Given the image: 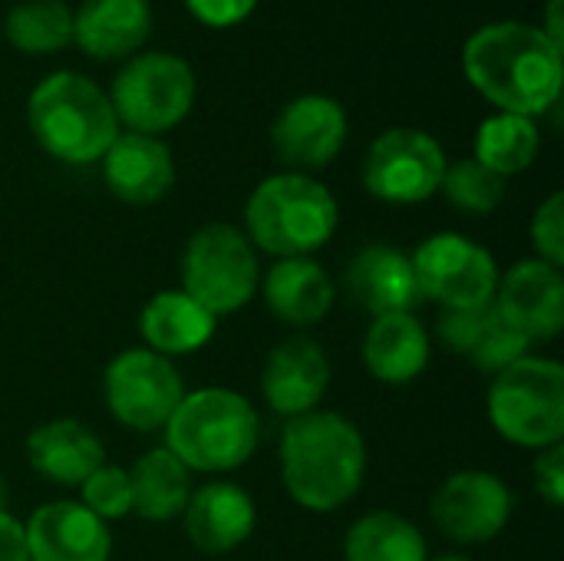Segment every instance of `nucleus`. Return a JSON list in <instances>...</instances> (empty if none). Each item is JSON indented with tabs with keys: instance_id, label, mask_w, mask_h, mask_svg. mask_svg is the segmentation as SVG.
<instances>
[{
	"instance_id": "obj_1",
	"label": "nucleus",
	"mask_w": 564,
	"mask_h": 561,
	"mask_svg": "<svg viewBox=\"0 0 564 561\" xmlns=\"http://www.w3.org/2000/svg\"><path fill=\"white\" fill-rule=\"evenodd\" d=\"M463 69L499 112L535 119L562 96V46L532 23L502 20L476 30L463 46Z\"/></svg>"
},
{
	"instance_id": "obj_2",
	"label": "nucleus",
	"mask_w": 564,
	"mask_h": 561,
	"mask_svg": "<svg viewBox=\"0 0 564 561\" xmlns=\"http://www.w3.org/2000/svg\"><path fill=\"white\" fill-rule=\"evenodd\" d=\"M364 473L367 446L347 417L311 410L284 427L281 476L291 499L307 513H334L347 506L360 493Z\"/></svg>"
},
{
	"instance_id": "obj_3",
	"label": "nucleus",
	"mask_w": 564,
	"mask_h": 561,
	"mask_svg": "<svg viewBox=\"0 0 564 561\" xmlns=\"http://www.w3.org/2000/svg\"><path fill=\"white\" fill-rule=\"evenodd\" d=\"M26 126L33 139L59 162H99L119 136L109 96L86 76L59 69L40 79L26 99Z\"/></svg>"
},
{
	"instance_id": "obj_4",
	"label": "nucleus",
	"mask_w": 564,
	"mask_h": 561,
	"mask_svg": "<svg viewBox=\"0 0 564 561\" xmlns=\"http://www.w3.org/2000/svg\"><path fill=\"white\" fill-rule=\"evenodd\" d=\"M261 443L254 407L225 387L185 393L165 423V450L192 473H228L245 466Z\"/></svg>"
},
{
	"instance_id": "obj_5",
	"label": "nucleus",
	"mask_w": 564,
	"mask_h": 561,
	"mask_svg": "<svg viewBox=\"0 0 564 561\" xmlns=\"http://www.w3.org/2000/svg\"><path fill=\"white\" fill-rule=\"evenodd\" d=\"M248 238L278 258H307L321 251L337 228V198L304 172L264 179L245 205Z\"/></svg>"
},
{
	"instance_id": "obj_6",
	"label": "nucleus",
	"mask_w": 564,
	"mask_h": 561,
	"mask_svg": "<svg viewBox=\"0 0 564 561\" xmlns=\"http://www.w3.org/2000/svg\"><path fill=\"white\" fill-rule=\"evenodd\" d=\"M489 420L516 446L549 450L564 436V367L549 357H522L496 374Z\"/></svg>"
},
{
	"instance_id": "obj_7",
	"label": "nucleus",
	"mask_w": 564,
	"mask_h": 561,
	"mask_svg": "<svg viewBox=\"0 0 564 561\" xmlns=\"http://www.w3.org/2000/svg\"><path fill=\"white\" fill-rule=\"evenodd\" d=\"M182 291L212 317L241 311L258 291V255L248 235L225 222L198 228L182 255Z\"/></svg>"
},
{
	"instance_id": "obj_8",
	"label": "nucleus",
	"mask_w": 564,
	"mask_h": 561,
	"mask_svg": "<svg viewBox=\"0 0 564 561\" xmlns=\"http://www.w3.org/2000/svg\"><path fill=\"white\" fill-rule=\"evenodd\" d=\"M112 112L129 132L159 136L175 129L195 103V73L175 53H142L132 56L109 93Z\"/></svg>"
},
{
	"instance_id": "obj_9",
	"label": "nucleus",
	"mask_w": 564,
	"mask_h": 561,
	"mask_svg": "<svg viewBox=\"0 0 564 561\" xmlns=\"http://www.w3.org/2000/svg\"><path fill=\"white\" fill-rule=\"evenodd\" d=\"M446 165V152L430 132L397 126L377 136L367 149L364 185L380 202L420 205L440 192Z\"/></svg>"
},
{
	"instance_id": "obj_10",
	"label": "nucleus",
	"mask_w": 564,
	"mask_h": 561,
	"mask_svg": "<svg viewBox=\"0 0 564 561\" xmlns=\"http://www.w3.org/2000/svg\"><path fill=\"white\" fill-rule=\"evenodd\" d=\"M413 271L423 298L446 308H489L499 288L496 258L466 235L443 231L426 238L413 255Z\"/></svg>"
},
{
	"instance_id": "obj_11",
	"label": "nucleus",
	"mask_w": 564,
	"mask_h": 561,
	"mask_svg": "<svg viewBox=\"0 0 564 561\" xmlns=\"http://www.w3.org/2000/svg\"><path fill=\"white\" fill-rule=\"evenodd\" d=\"M102 397L109 413L122 427L152 433L172 420L175 407L185 397V387L169 357L149 347H132L106 367Z\"/></svg>"
},
{
	"instance_id": "obj_12",
	"label": "nucleus",
	"mask_w": 564,
	"mask_h": 561,
	"mask_svg": "<svg viewBox=\"0 0 564 561\" xmlns=\"http://www.w3.org/2000/svg\"><path fill=\"white\" fill-rule=\"evenodd\" d=\"M430 516L446 539L463 546H482L506 529L512 516V493L492 473L463 470L453 473L433 493Z\"/></svg>"
},
{
	"instance_id": "obj_13",
	"label": "nucleus",
	"mask_w": 564,
	"mask_h": 561,
	"mask_svg": "<svg viewBox=\"0 0 564 561\" xmlns=\"http://www.w3.org/2000/svg\"><path fill=\"white\" fill-rule=\"evenodd\" d=\"M347 142V112L337 99L307 93L291 99L271 126L274 155L291 169H324Z\"/></svg>"
},
{
	"instance_id": "obj_14",
	"label": "nucleus",
	"mask_w": 564,
	"mask_h": 561,
	"mask_svg": "<svg viewBox=\"0 0 564 561\" xmlns=\"http://www.w3.org/2000/svg\"><path fill=\"white\" fill-rule=\"evenodd\" d=\"M492 308L529 341L558 337L564 327L562 268H552L542 258L519 261L506 278H499Z\"/></svg>"
},
{
	"instance_id": "obj_15",
	"label": "nucleus",
	"mask_w": 564,
	"mask_h": 561,
	"mask_svg": "<svg viewBox=\"0 0 564 561\" xmlns=\"http://www.w3.org/2000/svg\"><path fill=\"white\" fill-rule=\"evenodd\" d=\"M30 561H109L112 536L83 503H46L26 526Z\"/></svg>"
},
{
	"instance_id": "obj_16",
	"label": "nucleus",
	"mask_w": 564,
	"mask_h": 561,
	"mask_svg": "<svg viewBox=\"0 0 564 561\" xmlns=\"http://www.w3.org/2000/svg\"><path fill=\"white\" fill-rule=\"evenodd\" d=\"M330 384L327 354L311 337H291L268 354L261 374V393L268 407L288 420L311 413Z\"/></svg>"
},
{
	"instance_id": "obj_17",
	"label": "nucleus",
	"mask_w": 564,
	"mask_h": 561,
	"mask_svg": "<svg viewBox=\"0 0 564 561\" xmlns=\"http://www.w3.org/2000/svg\"><path fill=\"white\" fill-rule=\"evenodd\" d=\"M344 288H347L350 301H357L373 317L413 314L416 304L423 301L410 255H403V251H397L390 245L364 248L347 265Z\"/></svg>"
},
{
	"instance_id": "obj_18",
	"label": "nucleus",
	"mask_w": 564,
	"mask_h": 561,
	"mask_svg": "<svg viewBox=\"0 0 564 561\" xmlns=\"http://www.w3.org/2000/svg\"><path fill=\"white\" fill-rule=\"evenodd\" d=\"M99 162H102L106 188L129 205H152L175 182L172 152L155 136L119 132Z\"/></svg>"
},
{
	"instance_id": "obj_19",
	"label": "nucleus",
	"mask_w": 564,
	"mask_h": 561,
	"mask_svg": "<svg viewBox=\"0 0 564 561\" xmlns=\"http://www.w3.org/2000/svg\"><path fill=\"white\" fill-rule=\"evenodd\" d=\"M185 536L205 555H225L254 532V499L235 483H205L185 506Z\"/></svg>"
},
{
	"instance_id": "obj_20",
	"label": "nucleus",
	"mask_w": 564,
	"mask_h": 561,
	"mask_svg": "<svg viewBox=\"0 0 564 561\" xmlns=\"http://www.w3.org/2000/svg\"><path fill=\"white\" fill-rule=\"evenodd\" d=\"M152 33L149 0H83L73 13V43L93 60H122Z\"/></svg>"
},
{
	"instance_id": "obj_21",
	"label": "nucleus",
	"mask_w": 564,
	"mask_h": 561,
	"mask_svg": "<svg viewBox=\"0 0 564 561\" xmlns=\"http://www.w3.org/2000/svg\"><path fill=\"white\" fill-rule=\"evenodd\" d=\"M26 460L56 486H83L106 463V450L83 423L50 420L26 436Z\"/></svg>"
},
{
	"instance_id": "obj_22",
	"label": "nucleus",
	"mask_w": 564,
	"mask_h": 561,
	"mask_svg": "<svg viewBox=\"0 0 564 561\" xmlns=\"http://www.w3.org/2000/svg\"><path fill=\"white\" fill-rule=\"evenodd\" d=\"M264 304L284 324L311 327L330 314L334 281L314 258H281L264 274Z\"/></svg>"
},
{
	"instance_id": "obj_23",
	"label": "nucleus",
	"mask_w": 564,
	"mask_h": 561,
	"mask_svg": "<svg viewBox=\"0 0 564 561\" xmlns=\"http://www.w3.org/2000/svg\"><path fill=\"white\" fill-rule=\"evenodd\" d=\"M364 364L380 384H410L430 364V334L416 314L373 317L364 337Z\"/></svg>"
},
{
	"instance_id": "obj_24",
	"label": "nucleus",
	"mask_w": 564,
	"mask_h": 561,
	"mask_svg": "<svg viewBox=\"0 0 564 561\" xmlns=\"http://www.w3.org/2000/svg\"><path fill=\"white\" fill-rule=\"evenodd\" d=\"M139 331L149 350L178 357L205 347L215 334V317L185 291H159L139 314Z\"/></svg>"
},
{
	"instance_id": "obj_25",
	"label": "nucleus",
	"mask_w": 564,
	"mask_h": 561,
	"mask_svg": "<svg viewBox=\"0 0 564 561\" xmlns=\"http://www.w3.org/2000/svg\"><path fill=\"white\" fill-rule=\"evenodd\" d=\"M132 513L145 522H165L185 513L192 499V479L178 456L169 450H149L129 470Z\"/></svg>"
},
{
	"instance_id": "obj_26",
	"label": "nucleus",
	"mask_w": 564,
	"mask_h": 561,
	"mask_svg": "<svg viewBox=\"0 0 564 561\" xmlns=\"http://www.w3.org/2000/svg\"><path fill=\"white\" fill-rule=\"evenodd\" d=\"M344 561H426V539L397 513H370L350 526Z\"/></svg>"
},
{
	"instance_id": "obj_27",
	"label": "nucleus",
	"mask_w": 564,
	"mask_h": 561,
	"mask_svg": "<svg viewBox=\"0 0 564 561\" xmlns=\"http://www.w3.org/2000/svg\"><path fill=\"white\" fill-rule=\"evenodd\" d=\"M539 126L529 116L496 112L476 129V162L496 175H519L539 155Z\"/></svg>"
},
{
	"instance_id": "obj_28",
	"label": "nucleus",
	"mask_w": 564,
	"mask_h": 561,
	"mask_svg": "<svg viewBox=\"0 0 564 561\" xmlns=\"http://www.w3.org/2000/svg\"><path fill=\"white\" fill-rule=\"evenodd\" d=\"M3 33L20 53H56L73 43V10L63 0H26L7 13Z\"/></svg>"
},
{
	"instance_id": "obj_29",
	"label": "nucleus",
	"mask_w": 564,
	"mask_h": 561,
	"mask_svg": "<svg viewBox=\"0 0 564 561\" xmlns=\"http://www.w3.org/2000/svg\"><path fill=\"white\" fill-rule=\"evenodd\" d=\"M440 192L469 215H489L502 205L506 198V179L489 172L486 165H479L476 159H459L453 165H446L443 172V185Z\"/></svg>"
},
{
	"instance_id": "obj_30",
	"label": "nucleus",
	"mask_w": 564,
	"mask_h": 561,
	"mask_svg": "<svg viewBox=\"0 0 564 561\" xmlns=\"http://www.w3.org/2000/svg\"><path fill=\"white\" fill-rule=\"evenodd\" d=\"M529 344H532V341H529L525 334H519L509 321H502L499 311L492 308V314H489V321H486V331H482V337L476 341L469 360H473L479 370H486V374H502L506 367H512V364H519L522 357H529Z\"/></svg>"
},
{
	"instance_id": "obj_31",
	"label": "nucleus",
	"mask_w": 564,
	"mask_h": 561,
	"mask_svg": "<svg viewBox=\"0 0 564 561\" xmlns=\"http://www.w3.org/2000/svg\"><path fill=\"white\" fill-rule=\"evenodd\" d=\"M79 489H83V506H86L96 519H102V522L122 519V516L132 513L129 473L119 470V466H106V463H102Z\"/></svg>"
},
{
	"instance_id": "obj_32",
	"label": "nucleus",
	"mask_w": 564,
	"mask_h": 561,
	"mask_svg": "<svg viewBox=\"0 0 564 561\" xmlns=\"http://www.w3.org/2000/svg\"><path fill=\"white\" fill-rule=\"evenodd\" d=\"M489 314H492V304H489V308H446V311L440 314L436 334H440V341H443L449 350L469 357L473 347H476V341H479L482 331H486Z\"/></svg>"
},
{
	"instance_id": "obj_33",
	"label": "nucleus",
	"mask_w": 564,
	"mask_h": 561,
	"mask_svg": "<svg viewBox=\"0 0 564 561\" xmlns=\"http://www.w3.org/2000/svg\"><path fill=\"white\" fill-rule=\"evenodd\" d=\"M532 245L552 268L564 265V195L552 192L532 218Z\"/></svg>"
},
{
	"instance_id": "obj_34",
	"label": "nucleus",
	"mask_w": 564,
	"mask_h": 561,
	"mask_svg": "<svg viewBox=\"0 0 564 561\" xmlns=\"http://www.w3.org/2000/svg\"><path fill=\"white\" fill-rule=\"evenodd\" d=\"M182 3L188 7V13L195 20H202L205 26H215V30L245 23L258 7V0H182Z\"/></svg>"
},
{
	"instance_id": "obj_35",
	"label": "nucleus",
	"mask_w": 564,
	"mask_h": 561,
	"mask_svg": "<svg viewBox=\"0 0 564 561\" xmlns=\"http://www.w3.org/2000/svg\"><path fill=\"white\" fill-rule=\"evenodd\" d=\"M535 489H539V496L552 506V509H558L564 503V446L562 443H555V446H549L539 460H535Z\"/></svg>"
},
{
	"instance_id": "obj_36",
	"label": "nucleus",
	"mask_w": 564,
	"mask_h": 561,
	"mask_svg": "<svg viewBox=\"0 0 564 561\" xmlns=\"http://www.w3.org/2000/svg\"><path fill=\"white\" fill-rule=\"evenodd\" d=\"M0 561H30V552H26V532L23 526L0 513Z\"/></svg>"
},
{
	"instance_id": "obj_37",
	"label": "nucleus",
	"mask_w": 564,
	"mask_h": 561,
	"mask_svg": "<svg viewBox=\"0 0 564 561\" xmlns=\"http://www.w3.org/2000/svg\"><path fill=\"white\" fill-rule=\"evenodd\" d=\"M542 33H545L555 46H562V0H552V3H549V23L542 26Z\"/></svg>"
},
{
	"instance_id": "obj_38",
	"label": "nucleus",
	"mask_w": 564,
	"mask_h": 561,
	"mask_svg": "<svg viewBox=\"0 0 564 561\" xmlns=\"http://www.w3.org/2000/svg\"><path fill=\"white\" fill-rule=\"evenodd\" d=\"M426 561H469V559H463V555H440V559H426Z\"/></svg>"
},
{
	"instance_id": "obj_39",
	"label": "nucleus",
	"mask_w": 564,
	"mask_h": 561,
	"mask_svg": "<svg viewBox=\"0 0 564 561\" xmlns=\"http://www.w3.org/2000/svg\"><path fill=\"white\" fill-rule=\"evenodd\" d=\"M0 506H3V486H0ZM3 513V509H0Z\"/></svg>"
}]
</instances>
